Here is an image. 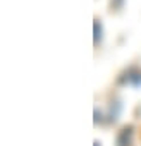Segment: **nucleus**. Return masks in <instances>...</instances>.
Masks as SVG:
<instances>
[{
	"label": "nucleus",
	"instance_id": "f257e3e1",
	"mask_svg": "<svg viewBox=\"0 0 141 146\" xmlns=\"http://www.w3.org/2000/svg\"><path fill=\"white\" fill-rule=\"evenodd\" d=\"M131 134H132V129H131V127L122 129V132H120L119 137H117V144H119V146H127V144L131 143Z\"/></svg>",
	"mask_w": 141,
	"mask_h": 146
},
{
	"label": "nucleus",
	"instance_id": "f03ea898",
	"mask_svg": "<svg viewBox=\"0 0 141 146\" xmlns=\"http://www.w3.org/2000/svg\"><path fill=\"white\" fill-rule=\"evenodd\" d=\"M93 28H95V43H98V41L102 40V36H103V28H102V23H100V21H95Z\"/></svg>",
	"mask_w": 141,
	"mask_h": 146
},
{
	"label": "nucleus",
	"instance_id": "7ed1b4c3",
	"mask_svg": "<svg viewBox=\"0 0 141 146\" xmlns=\"http://www.w3.org/2000/svg\"><path fill=\"white\" fill-rule=\"evenodd\" d=\"M129 79L132 81V84H141V72H139V70H136L132 76H129Z\"/></svg>",
	"mask_w": 141,
	"mask_h": 146
},
{
	"label": "nucleus",
	"instance_id": "20e7f679",
	"mask_svg": "<svg viewBox=\"0 0 141 146\" xmlns=\"http://www.w3.org/2000/svg\"><path fill=\"white\" fill-rule=\"evenodd\" d=\"M98 144H100V143H98V141H96V143H95V146H98Z\"/></svg>",
	"mask_w": 141,
	"mask_h": 146
}]
</instances>
